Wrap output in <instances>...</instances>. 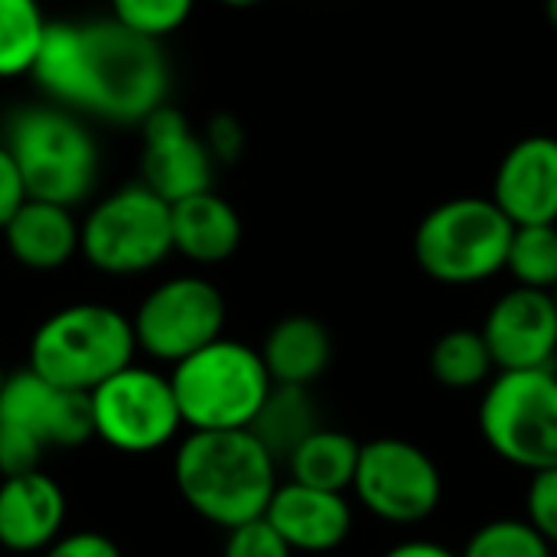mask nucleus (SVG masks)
<instances>
[{"mask_svg": "<svg viewBox=\"0 0 557 557\" xmlns=\"http://www.w3.org/2000/svg\"><path fill=\"white\" fill-rule=\"evenodd\" d=\"M26 75L52 104L111 124H140L170 95L160 39L127 29L114 16L46 23Z\"/></svg>", "mask_w": 557, "mask_h": 557, "instance_id": "nucleus-1", "label": "nucleus"}, {"mask_svg": "<svg viewBox=\"0 0 557 557\" xmlns=\"http://www.w3.org/2000/svg\"><path fill=\"white\" fill-rule=\"evenodd\" d=\"M173 480L199 519L228 532L268 512L277 460L251 431H186L176 444Z\"/></svg>", "mask_w": 557, "mask_h": 557, "instance_id": "nucleus-2", "label": "nucleus"}, {"mask_svg": "<svg viewBox=\"0 0 557 557\" xmlns=\"http://www.w3.org/2000/svg\"><path fill=\"white\" fill-rule=\"evenodd\" d=\"M26 199L55 206L85 202L101 176V150L75 111L59 104H29L10 114L3 131Z\"/></svg>", "mask_w": 557, "mask_h": 557, "instance_id": "nucleus-3", "label": "nucleus"}, {"mask_svg": "<svg viewBox=\"0 0 557 557\" xmlns=\"http://www.w3.org/2000/svg\"><path fill=\"white\" fill-rule=\"evenodd\" d=\"M137 356L131 317L108 304H69L49 313L29 339V369L69 392H95Z\"/></svg>", "mask_w": 557, "mask_h": 557, "instance_id": "nucleus-4", "label": "nucleus"}, {"mask_svg": "<svg viewBox=\"0 0 557 557\" xmlns=\"http://www.w3.org/2000/svg\"><path fill=\"white\" fill-rule=\"evenodd\" d=\"M170 385L186 431H248L274 382L255 346L219 336L176 362Z\"/></svg>", "mask_w": 557, "mask_h": 557, "instance_id": "nucleus-5", "label": "nucleus"}, {"mask_svg": "<svg viewBox=\"0 0 557 557\" xmlns=\"http://www.w3.org/2000/svg\"><path fill=\"white\" fill-rule=\"evenodd\" d=\"M516 225L493 199L457 196L434 206L414 232L418 268L447 287H470L506 271Z\"/></svg>", "mask_w": 557, "mask_h": 557, "instance_id": "nucleus-6", "label": "nucleus"}, {"mask_svg": "<svg viewBox=\"0 0 557 557\" xmlns=\"http://www.w3.org/2000/svg\"><path fill=\"white\" fill-rule=\"evenodd\" d=\"M78 251L108 277L153 271L173 255L170 202L144 183H127L108 193L78 222Z\"/></svg>", "mask_w": 557, "mask_h": 557, "instance_id": "nucleus-7", "label": "nucleus"}, {"mask_svg": "<svg viewBox=\"0 0 557 557\" xmlns=\"http://www.w3.org/2000/svg\"><path fill=\"white\" fill-rule=\"evenodd\" d=\"M480 434L490 450L529 473L557 467L555 369L499 372L480 401Z\"/></svg>", "mask_w": 557, "mask_h": 557, "instance_id": "nucleus-8", "label": "nucleus"}, {"mask_svg": "<svg viewBox=\"0 0 557 557\" xmlns=\"http://www.w3.org/2000/svg\"><path fill=\"white\" fill-rule=\"evenodd\" d=\"M91 431L111 450L153 454L183 434L180 405L170 375L131 362L95 392H88Z\"/></svg>", "mask_w": 557, "mask_h": 557, "instance_id": "nucleus-9", "label": "nucleus"}, {"mask_svg": "<svg viewBox=\"0 0 557 557\" xmlns=\"http://www.w3.org/2000/svg\"><path fill=\"white\" fill-rule=\"evenodd\" d=\"M137 352L153 362H183L225 330V297L199 274L160 281L131 317Z\"/></svg>", "mask_w": 557, "mask_h": 557, "instance_id": "nucleus-10", "label": "nucleus"}, {"mask_svg": "<svg viewBox=\"0 0 557 557\" xmlns=\"http://www.w3.org/2000/svg\"><path fill=\"white\" fill-rule=\"evenodd\" d=\"M356 499L388 525H418L431 519L444 496V480L428 450L401 437L362 444L352 480Z\"/></svg>", "mask_w": 557, "mask_h": 557, "instance_id": "nucleus-11", "label": "nucleus"}, {"mask_svg": "<svg viewBox=\"0 0 557 557\" xmlns=\"http://www.w3.org/2000/svg\"><path fill=\"white\" fill-rule=\"evenodd\" d=\"M0 428L49 447H78L95 437L88 395L59 388L29 366L7 372L0 392Z\"/></svg>", "mask_w": 557, "mask_h": 557, "instance_id": "nucleus-12", "label": "nucleus"}, {"mask_svg": "<svg viewBox=\"0 0 557 557\" xmlns=\"http://www.w3.org/2000/svg\"><path fill=\"white\" fill-rule=\"evenodd\" d=\"M144 150H140V183L153 189L163 202H180L186 196L212 189L215 160L173 104H160L140 121Z\"/></svg>", "mask_w": 557, "mask_h": 557, "instance_id": "nucleus-13", "label": "nucleus"}, {"mask_svg": "<svg viewBox=\"0 0 557 557\" xmlns=\"http://www.w3.org/2000/svg\"><path fill=\"white\" fill-rule=\"evenodd\" d=\"M480 336L499 372L552 369L557 352L555 297L516 284L490 307Z\"/></svg>", "mask_w": 557, "mask_h": 557, "instance_id": "nucleus-14", "label": "nucleus"}, {"mask_svg": "<svg viewBox=\"0 0 557 557\" xmlns=\"http://www.w3.org/2000/svg\"><path fill=\"white\" fill-rule=\"evenodd\" d=\"M490 199L512 225H557V137L532 134L512 144Z\"/></svg>", "mask_w": 557, "mask_h": 557, "instance_id": "nucleus-15", "label": "nucleus"}, {"mask_svg": "<svg viewBox=\"0 0 557 557\" xmlns=\"http://www.w3.org/2000/svg\"><path fill=\"white\" fill-rule=\"evenodd\" d=\"M264 519L287 542L290 552L326 555L352 532V506L346 493H326L304 483H277Z\"/></svg>", "mask_w": 557, "mask_h": 557, "instance_id": "nucleus-16", "label": "nucleus"}, {"mask_svg": "<svg viewBox=\"0 0 557 557\" xmlns=\"http://www.w3.org/2000/svg\"><path fill=\"white\" fill-rule=\"evenodd\" d=\"M65 525V493L42 470L3 476L0 483V548L42 555Z\"/></svg>", "mask_w": 557, "mask_h": 557, "instance_id": "nucleus-17", "label": "nucleus"}, {"mask_svg": "<svg viewBox=\"0 0 557 557\" xmlns=\"http://www.w3.org/2000/svg\"><path fill=\"white\" fill-rule=\"evenodd\" d=\"M173 251L193 264H222L242 245V215L215 189L186 196L170 206Z\"/></svg>", "mask_w": 557, "mask_h": 557, "instance_id": "nucleus-18", "label": "nucleus"}, {"mask_svg": "<svg viewBox=\"0 0 557 557\" xmlns=\"http://www.w3.org/2000/svg\"><path fill=\"white\" fill-rule=\"evenodd\" d=\"M0 235L13 261L29 271H59L78 255V219L69 206L26 199Z\"/></svg>", "mask_w": 557, "mask_h": 557, "instance_id": "nucleus-19", "label": "nucleus"}, {"mask_svg": "<svg viewBox=\"0 0 557 557\" xmlns=\"http://www.w3.org/2000/svg\"><path fill=\"white\" fill-rule=\"evenodd\" d=\"M258 352L274 385L310 388L333 359V336L317 317L294 313L268 330Z\"/></svg>", "mask_w": 557, "mask_h": 557, "instance_id": "nucleus-20", "label": "nucleus"}, {"mask_svg": "<svg viewBox=\"0 0 557 557\" xmlns=\"http://www.w3.org/2000/svg\"><path fill=\"white\" fill-rule=\"evenodd\" d=\"M317 428H320V411H317V401L310 398V388L271 385L248 431L261 441V447L277 463H284Z\"/></svg>", "mask_w": 557, "mask_h": 557, "instance_id": "nucleus-21", "label": "nucleus"}, {"mask_svg": "<svg viewBox=\"0 0 557 557\" xmlns=\"http://www.w3.org/2000/svg\"><path fill=\"white\" fill-rule=\"evenodd\" d=\"M362 444L343 431L317 428L284 463L290 470L294 483L326 490V493H346L352 490L356 467H359Z\"/></svg>", "mask_w": 557, "mask_h": 557, "instance_id": "nucleus-22", "label": "nucleus"}, {"mask_svg": "<svg viewBox=\"0 0 557 557\" xmlns=\"http://www.w3.org/2000/svg\"><path fill=\"white\" fill-rule=\"evenodd\" d=\"M493 356L480 330H450L431 349V375L454 392L480 388L493 379Z\"/></svg>", "mask_w": 557, "mask_h": 557, "instance_id": "nucleus-23", "label": "nucleus"}, {"mask_svg": "<svg viewBox=\"0 0 557 557\" xmlns=\"http://www.w3.org/2000/svg\"><path fill=\"white\" fill-rule=\"evenodd\" d=\"M46 23L42 0H0V78L29 72Z\"/></svg>", "mask_w": 557, "mask_h": 557, "instance_id": "nucleus-24", "label": "nucleus"}, {"mask_svg": "<svg viewBox=\"0 0 557 557\" xmlns=\"http://www.w3.org/2000/svg\"><path fill=\"white\" fill-rule=\"evenodd\" d=\"M506 271L519 287L552 294L557 287V225H516Z\"/></svg>", "mask_w": 557, "mask_h": 557, "instance_id": "nucleus-25", "label": "nucleus"}, {"mask_svg": "<svg viewBox=\"0 0 557 557\" xmlns=\"http://www.w3.org/2000/svg\"><path fill=\"white\" fill-rule=\"evenodd\" d=\"M460 557H552V545L525 519H496L470 535Z\"/></svg>", "mask_w": 557, "mask_h": 557, "instance_id": "nucleus-26", "label": "nucleus"}, {"mask_svg": "<svg viewBox=\"0 0 557 557\" xmlns=\"http://www.w3.org/2000/svg\"><path fill=\"white\" fill-rule=\"evenodd\" d=\"M196 0H111V16L134 33L163 39L186 26Z\"/></svg>", "mask_w": 557, "mask_h": 557, "instance_id": "nucleus-27", "label": "nucleus"}, {"mask_svg": "<svg viewBox=\"0 0 557 557\" xmlns=\"http://www.w3.org/2000/svg\"><path fill=\"white\" fill-rule=\"evenodd\" d=\"M222 557H294V552L261 516V519H251V522L225 532Z\"/></svg>", "mask_w": 557, "mask_h": 557, "instance_id": "nucleus-28", "label": "nucleus"}, {"mask_svg": "<svg viewBox=\"0 0 557 557\" xmlns=\"http://www.w3.org/2000/svg\"><path fill=\"white\" fill-rule=\"evenodd\" d=\"M525 522L555 548L557 545V467L532 473L525 493Z\"/></svg>", "mask_w": 557, "mask_h": 557, "instance_id": "nucleus-29", "label": "nucleus"}, {"mask_svg": "<svg viewBox=\"0 0 557 557\" xmlns=\"http://www.w3.org/2000/svg\"><path fill=\"white\" fill-rule=\"evenodd\" d=\"M202 140L212 153L215 163H235L245 150V127L235 114L228 111H219L206 121V131H202Z\"/></svg>", "mask_w": 557, "mask_h": 557, "instance_id": "nucleus-30", "label": "nucleus"}, {"mask_svg": "<svg viewBox=\"0 0 557 557\" xmlns=\"http://www.w3.org/2000/svg\"><path fill=\"white\" fill-rule=\"evenodd\" d=\"M39 557H124L121 548L101 532H62Z\"/></svg>", "mask_w": 557, "mask_h": 557, "instance_id": "nucleus-31", "label": "nucleus"}, {"mask_svg": "<svg viewBox=\"0 0 557 557\" xmlns=\"http://www.w3.org/2000/svg\"><path fill=\"white\" fill-rule=\"evenodd\" d=\"M26 202V189H23V180H20V170L10 157V150L3 147L0 140V232L3 225L13 219V212Z\"/></svg>", "mask_w": 557, "mask_h": 557, "instance_id": "nucleus-32", "label": "nucleus"}, {"mask_svg": "<svg viewBox=\"0 0 557 557\" xmlns=\"http://www.w3.org/2000/svg\"><path fill=\"white\" fill-rule=\"evenodd\" d=\"M382 557H460L457 552H450L447 545L441 542H424V539H414V542H401L395 548H388Z\"/></svg>", "mask_w": 557, "mask_h": 557, "instance_id": "nucleus-33", "label": "nucleus"}, {"mask_svg": "<svg viewBox=\"0 0 557 557\" xmlns=\"http://www.w3.org/2000/svg\"><path fill=\"white\" fill-rule=\"evenodd\" d=\"M225 7H235V10H245V7H258V3H268V0H219Z\"/></svg>", "mask_w": 557, "mask_h": 557, "instance_id": "nucleus-34", "label": "nucleus"}, {"mask_svg": "<svg viewBox=\"0 0 557 557\" xmlns=\"http://www.w3.org/2000/svg\"><path fill=\"white\" fill-rule=\"evenodd\" d=\"M545 13H548V23L557 29V0H545Z\"/></svg>", "mask_w": 557, "mask_h": 557, "instance_id": "nucleus-35", "label": "nucleus"}, {"mask_svg": "<svg viewBox=\"0 0 557 557\" xmlns=\"http://www.w3.org/2000/svg\"><path fill=\"white\" fill-rule=\"evenodd\" d=\"M3 382H7V369H3V362H0V392H3Z\"/></svg>", "mask_w": 557, "mask_h": 557, "instance_id": "nucleus-36", "label": "nucleus"}, {"mask_svg": "<svg viewBox=\"0 0 557 557\" xmlns=\"http://www.w3.org/2000/svg\"><path fill=\"white\" fill-rule=\"evenodd\" d=\"M552 297H555V304H557V287H555V290H552Z\"/></svg>", "mask_w": 557, "mask_h": 557, "instance_id": "nucleus-37", "label": "nucleus"}]
</instances>
